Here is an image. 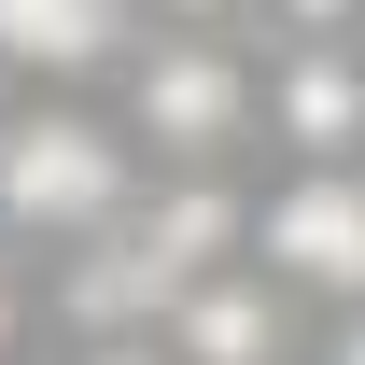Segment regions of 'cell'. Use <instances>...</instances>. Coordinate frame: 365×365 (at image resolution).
<instances>
[{"label":"cell","instance_id":"1","mask_svg":"<svg viewBox=\"0 0 365 365\" xmlns=\"http://www.w3.org/2000/svg\"><path fill=\"white\" fill-rule=\"evenodd\" d=\"M225 239H253L225 182H169L155 211H127V225H98L85 253H71V295H56V309L98 323V337H127V323L182 309V295L211 281V253H225Z\"/></svg>","mask_w":365,"mask_h":365},{"label":"cell","instance_id":"2","mask_svg":"<svg viewBox=\"0 0 365 365\" xmlns=\"http://www.w3.org/2000/svg\"><path fill=\"white\" fill-rule=\"evenodd\" d=\"M127 225V140L85 113H14L0 127V239H98Z\"/></svg>","mask_w":365,"mask_h":365},{"label":"cell","instance_id":"3","mask_svg":"<svg viewBox=\"0 0 365 365\" xmlns=\"http://www.w3.org/2000/svg\"><path fill=\"white\" fill-rule=\"evenodd\" d=\"M253 267L295 281V295H365V155L281 182L267 211H253Z\"/></svg>","mask_w":365,"mask_h":365},{"label":"cell","instance_id":"4","mask_svg":"<svg viewBox=\"0 0 365 365\" xmlns=\"http://www.w3.org/2000/svg\"><path fill=\"white\" fill-rule=\"evenodd\" d=\"M253 98H267V85H253L211 29H182V43H155V56L127 71V113H140L155 155H225V140L253 127Z\"/></svg>","mask_w":365,"mask_h":365},{"label":"cell","instance_id":"5","mask_svg":"<svg viewBox=\"0 0 365 365\" xmlns=\"http://www.w3.org/2000/svg\"><path fill=\"white\" fill-rule=\"evenodd\" d=\"M267 127L309 155V169H337V155H365V56L351 43H295L267 71Z\"/></svg>","mask_w":365,"mask_h":365},{"label":"cell","instance_id":"6","mask_svg":"<svg viewBox=\"0 0 365 365\" xmlns=\"http://www.w3.org/2000/svg\"><path fill=\"white\" fill-rule=\"evenodd\" d=\"M169 323H182V365H281V337H295V281H267V267H211Z\"/></svg>","mask_w":365,"mask_h":365},{"label":"cell","instance_id":"7","mask_svg":"<svg viewBox=\"0 0 365 365\" xmlns=\"http://www.w3.org/2000/svg\"><path fill=\"white\" fill-rule=\"evenodd\" d=\"M113 56H127V0H0V71L71 85V71H113Z\"/></svg>","mask_w":365,"mask_h":365},{"label":"cell","instance_id":"8","mask_svg":"<svg viewBox=\"0 0 365 365\" xmlns=\"http://www.w3.org/2000/svg\"><path fill=\"white\" fill-rule=\"evenodd\" d=\"M267 14H281V29H295V43H337V29H351L365 0H267Z\"/></svg>","mask_w":365,"mask_h":365},{"label":"cell","instance_id":"9","mask_svg":"<svg viewBox=\"0 0 365 365\" xmlns=\"http://www.w3.org/2000/svg\"><path fill=\"white\" fill-rule=\"evenodd\" d=\"M85 365H182V351H140V337H98Z\"/></svg>","mask_w":365,"mask_h":365},{"label":"cell","instance_id":"10","mask_svg":"<svg viewBox=\"0 0 365 365\" xmlns=\"http://www.w3.org/2000/svg\"><path fill=\"white\" fill-rule=\"evenodd\" d=\"M169 14H182V29H211V14H239V0H169Z\"/></svg>","mask_w":365,"mask_h":365},{"label":"cell","instance_id":"11","mask_svg":"<svg viewBox=\"0 0 365 365\" xmlns=\"http://www.w3.org/2000/svg\"><path fill=\"white\" fill-rule=\"evenodd\" d=\"M337 365H365V309H351V323H337Z\"/></svg>","mask_w":365,"mask_h":365},{"label":"cell","instance_id":"12","mask_svg":"<svg viewBox=\"0 0 365 365\" xmlns=\"http://www.w3.org/2000/svg\"><path fill=\"white\" fill-rule=\"evenodd\" d=\"M14 323H29V309H14V281H0V351H14Z\"/></svg>","mask_w":365,"mask_h":365}]
</instances>
